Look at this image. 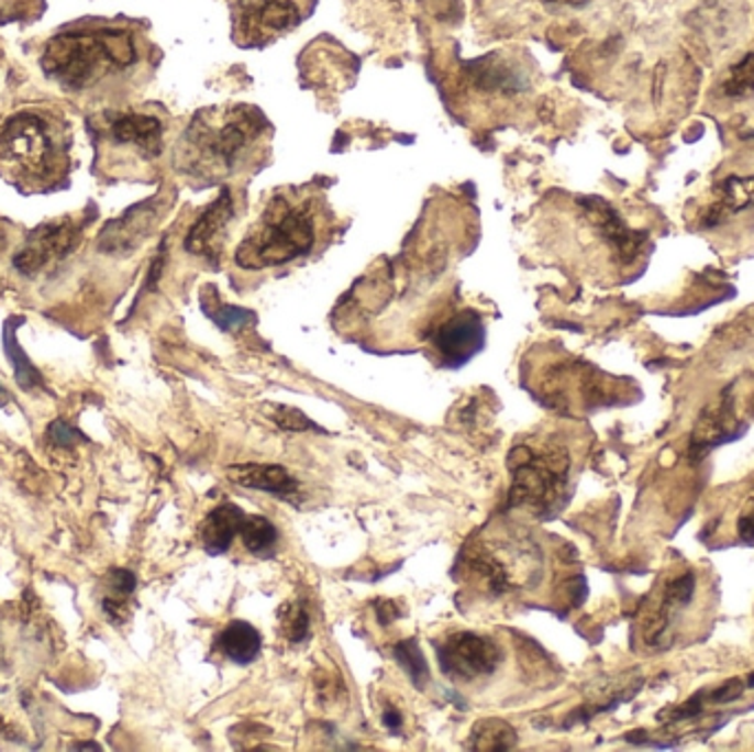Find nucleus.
<instances>
[{
    "mask_svg": "<svg viewBox=\"0 0 754 752\" xmlns=\"http://www.w3.org/2000/svg\"><path fill=\"white\" fill-rule=\"evenodd\" d=\"M717 201L703 212L701 223L714 228L736 212L754 210V177H728L714 186Z\"/></svg>",
    "mask_w": 754,
    "mask_h": 752,
    "instance_id": "dca6fc26",
    "label": "nucleus"
},
{
    "mask_svg": "<svg viewBox=\"0 0 754 752\" xmlns=\"http://www.w3.org/2000/svg\"><path fill=\"white\" fill-rule=\"evenodd\" d=\"M484 342L486 329L475 311L457 313L435 333V346L446 366H462L484 349Z\"/></svg>",
    "mask_w": 754,
    "mask_h": 752,
    "instance_id": "f8f14e48",
    "label": "nucleus"
},
{
    "mask_svg": "<svg viewBox=\"0 0 754 752\" xmlns=\"http://www.w3.org/2000/svg\"><path fill=\"white\" fill-rule=\"evenodd\" d=\"M276 422H278L282 429H289V431L315 429L298 409H280V411L276 413Z\"/></svg>",
    "mask_w": 754,
    "mask_h": 752,
    "instance_id": "cd10ccee",
    "label": "nucleus"
},
{
    "mask_svg": "<svg viewBox=\"0 0 754 752\" xmlns=\"http://www.w3.org/2000/svg\"><path fill=\"white\" fill-rule=\"evenodd\" d=\"M12 400V396H10V391L3 387V385H0V407H5L8 402Z\"/></svg>",
    "mask_w": 754,
    "mask_h": 752,
    "instance_id": "473e14b6",
    "label": "nucleus"
},
{
    "mask_svg": "<svg viewBox=\"0 0 754 752\" xmlns=\"http://www.w3.org/2000/svg\"><path fill=\"white\" fill-rule=\"evenodd\" d=\"M396 660L418 688H424L429 684V677H431L429 662H426V657H424V653L415 640L400 642L396 646Z\"/></svg>",
    "mask_w": 754,
    "mask_h": 752,
    "instance_id": "393cba45",
    "label": "nucleus"
},
{
    "mask_svg": "<svg viewBox=\"0 0 754 752\" xmlns=\"http://www.w3.org/2000/svg\"><path fill=\"white\" fill-rule=\"evenodd\" d=\"M391 730H400V726H402V715L396 710V708H389L387 712H385V719H382Z\"/></svg>",
    "mask_w": 754,
    "mask_h": 752,
    "instance_id": "c756f323",
    "label": "nucleus"
},
{
    "mask_svg": "<svg viewBox=\"0 0 754 752\" xmlns=\"http://www.w3.org/2000/svg\"><path fill=\"white\" fill-rule=\"evenodd\" d=\"M269 124L247 104L199 113L177 146L179 168L208 184L225 181L260 162Z\"/></svg>",
    "mask_w": 754,
    "mask_h": 752,
    "instance_id": "f257e3e1",
    "label": "nucleus"
},
{
    "mask_svg": "<svg viewBox=\"0 0 754 752\" xmlns=\"http://www.w3.org/2000/svg\"><path fill=\"white\" fill-rule=\"evenodd\" d=\"M721 93L732 100H745L754 96V54L743 56L721 85Z\"/></svg>",
    "mask_w": 754,
    "mask_h": 752,
    "instance_id": "b1692460",
    "label": "nucleus"
},
{
    "mask_svg": "<svg viewBox=\"0 0 754 752\" xmlns=\"http://www.w3.org/2000/svg\"><path fill=\"white\" fill-rule=\"evenodd\" d=\"M282 629H285L287 640H291V642H300V640L307 638V633H309V616L302 609V605L296 602V605L287 607V613L282 616Z\"/></svg>",
    "mask_w": 754,
    "mask_h": 752,
    "instance_id": "a878e982",
    "label": "nucleus"
},
{
    "mask_svg": "<svg viewBox=\"0 0 754 752\" xmlns=\"http://www.w3.org/2000/svg\"><path fill=\"white\" fill-rule=\"evenodd\" d=\"M157 221H159V208L155 201L135 206L120 219L107 223V228L100 234V250L107 254H118V256L131 254L144 243V239L153 232Z\"/></svg>",
    "mask_w": 754,
    "mask_h": 752,
    "instance_id": "9b49d317",
    "label": "nucleus"
},
{
    "mask_svg": "<svg viewBox=\"0 0 754 752\" xmlns=\"http://www.w3.org/2000/svg\"><path fill=\"white\" fill-rule=\"evenodd\" d=\"M228 475L234 484L254 488V490H265L274 493L278 497L293 495L298 484L296 479L282 468V466H263V464H239L230 466Z\"/></svg>",
    "mask_w": 754,
    "mask_h": 752,
    "instance_id": "a211bd4d",
    "label": "nucleus"
},
{
    "mask_svg": "<svg viewBox=\"0 0 754 752\" xmlns=\"http://www.w3.org/2000/svg\"><path fill=\"white\" fill-rule=\"evenodd\" d=\"M322 212L324 203L315 195L300 190L278 192L236 247V265L243 269H265L309 254L318 241Z\"/></svg>",
    "mask_w": 754,
    "mask_h": 752,
    "instance_id": "f03ea898",
    "label": "nucleus"
},
{
    "mask_svg": "<svg viewBox=\"0 0 754 752\" xmlns=\"http://www.w3.org/2000/svg\"><path fill=\"white\" fill-rule=\"evenodd\" d=\"M78 241H80V225H76L71 219L43 223L38 230H34L27 236V243L14 256V265L21 274L36 276L49 265L71 254Z\"/></svg>",
    "mask_w": 754,
    "mask_h": 752,
    "instance_id": "6e6552de",
    "label": "nucleus"
},
{
    "mask_svg": "<svg viewBox=\"0 0 754 752\" xmlns=\"http://www.w3.org/2000/svg\"><path fill=\"white\" fill-rule=\"evenodd\" d=\"M109 131L118 144H131L137 148L140 155H144L148 159L157 157L162 153L164 126L153 115H144V113L118 115V118H113Z\"/></svg>",
    "mask_w": 754,
    "mask_h": 752,
    "instance_id": "2eb2a0df",
    "label": "nucleus"
},
{
    "mask_svg": "<svg viewBox=\"0 0 754 752\" xmlns=\"http://www.w3.org/2000/svg\"><path fill=\"white\" fill-rule=\"evenodd\" d=\"M547 3H561V5H585L587 0H547Z\"/></svg>",
    "mask_w": 754,
    "mask_h": 752,
    "instance_id": "2f4dec72",
    "label": "nucleus"
},
{
    "mask_svg": "<svg viewBox=\"0 0 754 752\" xmlns=\"http://www.w3.org/2000/svg\"><path fill=\"white\" fill-rule=\"evenodd\" d=\"M5 351L14 364V371H16V380L19 385L25 389V391H32L41 385V373L38 368L27 360V355L23 353L21 344L16 342L14 338V320H10L5 324Z\"/></svg>",
    "mask_w": 754,
    "mask_h": 752,
    "instance_id": "5701e85b",
    "label": "nucleus"
},
{
    "mask_svg": "<svg viewBox=\"0 0 754 752\" xmlns=\"http://www.w3.org/2000/svg\"><path fill=\"white\" fill-rule=\"evenodd\" d=\"M239 537L243 539L245 548L256 556H269L278 541V532L271 521H267L265 517H247V515H245Z\"/></svg>",
    "mask_w": 754,
    "mask_h": 752,
    "instance_id": "4be33fe9",
    "label": "nucleus"
},
{
    "mask_svg": "<svg viewBox=\"0 0 754 752\" xmlns=\"http://www.w3.org/2000/svg\"><path fill=\"white\" fill-rule=\"evenodd\" d=\"M437 653L444 673L466 682L490 675L503 660L501 646L492 638L477 633H453Z\"/></svg>",
    "mask_w": 754,
    "mask_h": 752,
    "instance_id": "423d86ee",
    "label": "nucleus"
},
{
    "mask_svg": "<svg viewBox=\"0 0 754 752\" xmlns=\"http://www.w3.org/2000/svg\"><path fill=\"white\" fill-rule=\"evenodd\" d=\"M695 589H697V578L692 572H684L664 585L657 605L646 613L642 622V640L651 649L664 651L673 646L679 616L692 602Z\"/></svg>",
    "mask_w": 754,
    "mask_h": 752,
    "instance_id": "0eeeda50",
    "label": "nucleus"
},
{
    "mask_svg": "<svg viewBox=\"0 0 754 752\" xmlns=\"http://www.w3.org/2000/svg\"><path fill=\"white\" fill-rule=\"evenodd\" d=\"M736 433H739V420L734 416L732 394L725 391L723 396H719V400L714 405H710L708 409L701 411V416L692 429V435H690L688 455L692 457V462H699L714 446L732 440Z\"/></svg>",
    "mask_w": 754,
    "mask_h": 752,
    "instance_id": "ddd939ff",
    "label": "nucleus"
},
{
    "mask_svg": "<svg viewBox=\"0 0 754 752\" xmlns=\"http://www.w3.org/2000/svg\"><path fill=\"white\" fill-rule=\"evenodd\" d=\"M578 206L583 208L585 219L591 223V228L607 241V245L618 254L622 263H631L637 258L646 243L644 232L631 230L622 221V217L598 197H585L578 201Z\"/></svg>",
    "mask_w": 754,
    "mask_h": 752,
    "instance_id": "9d476101",
    "label": "nucleus"
},
{
    "mask_svg": "<svg viewBox=\"0 0 754 752\" xmlns=\"http://www.w3.org/2000/svg\"><path fill=\"white\" fill-rule=\"evenodd\" d=\"M137 60V47L129 32L100 30L76 32L54 38L43 56L47 76L60 80L71 89H82L100 74L118 67H131Z\"/></svg>",
    "mask_w": 754,
    "mask_h": 752,
    "instance_id": "7ed1b4c3",
    "label": "nucleus"
},
{
    "mask_svg": "<svg viewBox=\"0 0 754 752\" xmlns=\"http://www.w3.org/2000/svg\"><path fill=\"white\" fill-rule=\"evenodd\" d=\"M473 750H486V752H499V750H512L519 741L517 730L501 719H484L477 721L470 739H468Z\"/></svg>",
    "mask_w": 754,
    "mask_h": 752,
    "instance_id": "412c9836",
    "label": "nucleus"
},
{
    "mask_svg": "<svg viewBox=\"0 0 754 752\" xmlns=\"http://www.w3.org/2000/svg\"><path fill=\"white\" fill-rule=\"evenodd\" d=\"M49 438L54 440L56 446H74V444H80L85 442V435L78 433L74 427L65 424V422H54L52 429H49Z\"/></svg>",
    "mask_w": 754,
    "mask_h": 752,
    "instance_id": "bb28decb",
    "label": "nucleus"
},
{
    "mask_svg": "<svg viewBox=\"0 0 754 752\" xmlns=\"http://www.w3.org/2000/svg\"><path fill=\"white\" fill-rule=\"evenodd\" d=\"M0 157L32 177H47L56 162V142L49 124L34 115L21 113L0 131Z\"/></svg>",
    "mask_w": 754,
    "mask_h": 752,
    "instance_id": "39448f33",
    "label": "nucleus"
},
{
    "mask_svg": "<svg viewBox=\"0 0 754 752\" xmlns=\"http://www.w3.org/2000/svg\"><path fill=\"white\" fill-rule=\"evenodd\" d=\"M512 504L530 506L534 510H547L565 490L569 460L567 453L561 449L536 453L528 446H521L512 455Z\"/></svg>",
    "mask_w": 754,
    "mask_h": 752,
    "instance_id": "20e7f679",
    "label": "nucleus"
},
{
    "mask_svg": "<svg viewBox=\"0 0 754 752\" xmlns=\"http://www.w3.org/2000/svg\"><path fill=\"white\" fill-rule=\"evenodd\" d=\"M245 521V512L234 504H223L217 510H212L206 521L201 523V543L208 554H225L241 532V526Z\"/></svg>",
    "mask_w": 754,
    "mask_h": 752,
    "instance_id": "f3484780",
    "label": "nucleus"
},
{
    "mask_svg": "<svg viewBox=\"0 0 754 752\" xmlns=\"http://www.w3.org/2000/svg\"><path fill=\"white\" fill-rule=\"evenodd\" d=\"M296 0H239V25L247 38H271L300 23Z\"/></svg>",
    "mask_w": 754,
    "mask_h": 752,
    "instance_id": "1a4fd4ad",
    "label": "nucleus"
},
{
    "mask_svg": "<svg viewBox=\"0 0 754 752\" xmlns=\"http://www.w3.org/2000/svg\"><path fill=\"white\" fill-rule=\"evenodd\" d=\"M234 217V206H232V195L225 190L221 199H217L201 217L199 221L190 228L186 236V250L197 256L206 258H217V254L223 247L228 225Z\"/></svg>",
    "mask_w": 754,
    "mask_h": 752,
    "instance_id": "4468645a",
    "label": "nucleus"
},
{
    "mask_svg": "<svg viewBox=\"0 0 754 752\" xmlns=\"http://www.w3.org/2000/svg\"><path fill=\"white\" fill-rule=\"evenodd\" d=\"M736 534L743 543L754 545V499L743 508V512L736 519Z\"/></svg>",
    "mask_w": 754,
    "mask_h": 752,
    "instance_id": "c85d7f7f",
    "label": "nucleus"
},
{
    "mask_svg": "<svg viewBox=\"0 0 754 752\" xmlns=\"http://www.w3.org/2000/svg\"><path fill=\"white\" fill-rule=\"evenodd\" d=\"M5 245H8V234H5L3 230H0V254H3Z\"/></svg>",
    "mask_w": 754,
    "mask_h": 752,
    "instance_id": "72a5a7b5",
    "label": "nucleus"
},
{
    "mask_svg": "<svg viewBox=\"0 0 754 752\" xmlns=\"http://www.w3.org/2000/svg\"><path fill=\"white\" fill-rule=\"evenodd\" d=\"M260 633L245 620H232L217 638V649L232 662L245 666L252 664L260 653Z\"/></svg>",
    "mask_w": 754,
    "mask_h": 752,
    "instance_id": "6ab92c4d",
    "label": "nucleus"
},
{
    "mask_svg": "<svg viewBox=\"0 0 754 752\" xmlns=\"http://www.w3.org/2000/svg\"><path fill=\"white\" fill-rule=\"evenodd\" d=\"M380 616H382L380 620L387 624L389 620H393L398 616V611H396V607L391 602H380Z\"/></svg>",
    "mask_w": 754,
    "mask_h": 752,
    "instance_id": "7c9ffc66",
    "label": "nucleus"
},
{
    "mask_svg": "<svg viewBox=\"0 0 754 752\" xmlns=\"http://www.w3.org/2000/svg\"><path fill=\"white\" fill-rule=\"evenodd\" d=\"M137 578L129 569H111L109 576L104 578V598H102V609L111 622H122L129 618L131 609V596L135 591Z\"/></svg>",
    "mask_w": 754,
    "mask_h": 752,
    "instance_id": "aec40b11",
    "label": "nucleus"
}]
</instances>
